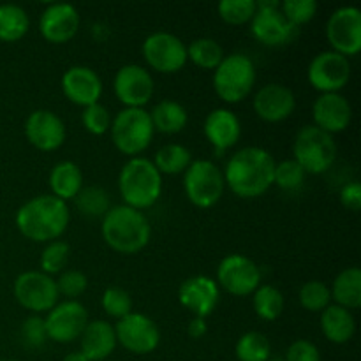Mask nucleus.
Listing matches in <instances>:
<instances>
[{"instance_id":"18","label":"nucleus","mask_w":361,"mask_h":361,"mask_svg":"<svg viewBox=\"0 0 361 361\" xmlns=\"http://www.w3.org/2000/svg\"><path fill=\"white\" fill-rule=\"evenodd\" d=\"M25 137L39 152H55L67 140V127L62 116L51 109H34L23 126Z\"/></svg>"},{"instance_id":"13","label":"nucleus","mask_w":361,"mask_h":361,"mask_svg":"<svg viewBox=\"0 0 361 361\" xmlns=\"http://www.w3.org/2000/svg\"><path fill=\"white\" fill-rule=\"evenodd\" d=\"M249 25L252 37L268 48H281V46L289 44L296 37V30H298L281 13V2L277 0L257 2L256 14Z\"/></svg>"},{"instance_id":"43","label":"nucleus","mask_w":361,"mask_h":361,"mask_svg":"<svg viewBox=\"0 0 361 361\" xmlns=\"http://www.w3.org/2000/svg\"><path fill=\"white\" fill-rule=\"evenodd\" d=\"M55 282L59 295L66 300H78L88 289L87 275L80 270H63Z\"/></svg>"},{"instance_id":"47","label":"nucleus","mask_w":361,"mask_h":361,"mask_svg":"<svg viewBox=\"0 0 361 361\" xmlns=\"http://www.w3.org/2000/svg\"><path fill=\"white\" fill-rule=\"evenodd\" d=\"M208 331V324H207V319H203V317H192V319L189 321V324H187V335H189L190 338H203L204 335H207Z\"/></svg>"},{"instance_id":"26","label":"nucleus","mask_w":361,"mask_h":361,"mask_svg":"<svg viewBox=\"0 0 361 361\" xmlns=\"http://www.w3.org/2000/svg\"><path fill=\"white\" fill-rule=\"evenodd\" d=\"M319 326L328 342L337 345L348 344L356 334L355 314L331 303L319 314Z\"/></svg>"},{"instance_id":"1","label":"nucleus","mask_w":361,"mask_h":361,"mask_svg":"<svg viewBox=\"0 0 361 361\" xmlns=\"http://www.w3.org/2000/svg\"><path fill=\"white\" fill-rule=\"evenodd\" d=\"M274 155L263 147H245L236 150L226 162V189L242 200H256L274 187L275 175Z\"/></svg>"},{"instance_id":"28","label":"nucleus","mask_w":361,"mask_h":361,"mask_svg":"<svg viewBox=\"0 0 361 361\" xmlns=\"http://www.w3.org/2000/svg\"><path fill=\"white\" fill-rule=\"evenodd\" d=\"M148 113H150L155 133L166 134V136L182 133L189 123V113L185 106L173 99H162L157 104H154V108Z\"/></svg>"},{"instance_id":"37","label":"nucleus","mask_w":361,"mask_h":361,"mask_svg":"<svg viewBox=\"0 0 361 361\" xmlns=\"http://www.w3.org/2000/svg\"><path fill=\"white\" fill-rule=\"evenodd\" d=\"M69 243L63 242V240L49 242L46 243V247L41 252V257H39V268H41L42 274L55 277V275H60L66 270L67 263H69Z\"/></svg>"},{"instance_id":"19","label":"nucleus","mask_w":361,"mask_h":361,"mask_svg":"<svg viewBox=\"0 0 361 361\" xmlns=\"http://www.w3.org/2000/svg\"><path fill=\"white\" fill-rule=\"evenodd\" d=\"M39 34L49 44H67L81 27L80 11L73 4H48L39 16Z\"/></svg>"},{"instance_id":"45","label":"nucleus","mask_w":361,"mask_h":361,"mask_svg":"<svg viewBox=\"0 0 361 361\" xmlns=\"http://www.w3.org/2000/svg\"><path fill=\"white\" fill-rule=\"evenodd\" d=\"M284 361H321V351L314 342L298 338L288 348Z\"/></svg>"},{"instance_id":"35","label":"nucleus","mask_w":361,"mask_h":361,"mask_svg":"<svg viewBox=\"0 0 361 361\" xmlns=\"http://www.w3.org/2000/svg\"><path fill=\"white\" fill-rule=\"evenodd\" d=\"M238 361H267L271 358V345L261 331H245L235 344Z\"/></svg>"},{"instance_id":"6","label":"nucleus","mask_w":361,"mask_h":361,"mask_svg":"<svg viewBox=\"0 0 361 361\" xmlns=\"http://www.w3.org/2000/svg\"><path fill=\"white\" fill-rule=\"evenodd\" d=\"M109 136L122 155L140 157L148 150L155 136L150 113L143 108H123L113 116Z\"/></svg>"},{"instance_id":"48","label":"nucleus","mask_w":361,"mask_h":361,"mask_svg":"<svg viewBox=\"0 0 361 361\" xmlns=\"http://www.w3.org/2000/svg\"><path fill=\"white\" fill-rule=\"evenodd\" d=\"M62 361H90V360H88L81 351H73L69 353V355L63 356Z\"/></svg>"},{"instance_id":"40","label":"nucleus","mask_w":361,"mask_h":361,"mask_svg":"<svg viewBox=\"0 0 361 361\" xmlns=\"http://www.w3.org/2000/svg\"><path fill=\"white\" fill-rule=\"evenodd\" d=\"M101 307L106 312V316L115 317L116 321L129 316L130 312H134L133 296L129 295V291H126L122 288H116V286L104 289V293L101 296Z\"/></svg>"},{"instance_id":"17","label":"nucleus","mask_w":361,"mask_h":361,"mask_svg":"<svg viewBox=\"0 0 361 361\" xmlns=\"http://www.w3.org/2000/svg\"><path fill=\"white\" fill-rule=\"evenodd\" d=\"M155 81L150 71L140 63H126L113 78V94L123 108H143L152 101Z\"/></svg>"},{"instance_id":"30","label":"nucleus","mask_w":361,"mask_h":361,"mask_svg":"<svg viewBox=\"0 0 361 361\" xmlns=\"http://www.w3.org/2000/svg\"><path fill=\"white\" fill-rule=\"evenodd\" d=\"M30 30V16L27 9L16 4L0 6V41L18 42Z\"/></svg>"},{"instance_id":"41","label":"nucleus","mask_w":361,"mask_h":361,"mask_svg":"<svg viewBox=\"0 0 361 361\" xmlns=\"http://www.w3.org/2000/svg\"><path fill=\"white\" fill-rule=\"evenodd\" d=\"M111 113L106 108L104 104L97 102V104H92L83 108L81 111V126L92 136H104L109 133V127H111Z\"/></svg>"},{"instance_id":"3","label":"nucleus","mask_w":361,"mask_h":361,"mask_svg":"<svg viewBox=\"0 0 361 361\" xmlns=\"http://www.w3.org/2000/svg\"><path fill=\"white\" fill-rule=\"evenodd\" d=\"M101 236L115 252L134 256L150 243L152 226L145 212L116 204L101 219Z\"/></svg>"},{"instance_id":"14","label":"nucleus","mask_w":361,"mask_h":361,"mask_svg":"<svg viewBox=\"0 0 361 361\" xmlns=\"http://www.w3.org/2000/svg\"><path fill=\"white\" fill-rule=\"evenodd\" d=\"M331 51L353 59L361 51V11L355 6H342L330 14L324 27Z\"/></svg>"},{"instance_id":"11","label":"nucleus","mask_w":361,"mask_h":361,"mask_svg":"<svg viewBox=\"0 0 361 361\" xmlns=\"http://www.w3.org/2000/svg\"><path fill=\"white\" fill-rule=\"evenodd\" d=\"M219 289L238 298L252 296L263 282L261 268L243 254H228L222 257L215 275Z\"/></svg>"},{"instance_id":"8","label":"nucleus","mask_w":361,"mask_h":361,"mask_svg":"<svg viewBox=\"0 0 361 361\" xmlns=\"http://www.w3.org/2000/svg\"><path fill=\"white\" fill-rule=\"evenodd\" d=\"M183 192L196 208L215 207L226 192L222 169L208 159H194L183 173Z\"/></svg>"},{"instance_id":"46","label":"nucleus","mask_w":361,"mask_h":361,"mask_svg":"<svg viewBox=\"0 0 361 361\" xmlns=\"http://www.w3.org/2000/svg\"><path fill=\"white\" fill-rule=\"evenodd\" d=\"M341 204L349 212H358L361 208V185L360 182H349L341 189Z\"/></svg>"},{"instance_id":"5","label":"nucleus","mask_w":361,"mask_h":361,"mask_svg":"<svg viewBox=\"0 0 361 361\" xmlns=\"http://www.w3.org/2000/svg\"><path fill=\"white\" fill-rule=\"evenodd\" d=\"M257 71L252 59L245 53H231L222 59L212 76V87L226 104H240L252 94Z\"/></svg>"},{"instance_id":"24","label":"nucleus","mask_w":361,"mask_h":361,"mask_svg":"<svg viewBox=\"0 0 361 361\" xmlns=\"http://www.w3.org/2000/svg\"><path fill=\"white\" fill-rule=\"evenodd\" d=\"M353 106L342 94H321L312 104V126L330 136L341 134L351 126Z\"/></svg>"},{"instance_id":"23","label":"nucleus","mask_w":361,"mask_h":361,"mask_svg":"<svg viewBox=\"0 0 361 361\" xmlns=\"http://www.w3.org/2000/svg\"><path fill=\"white\" fill-rule=\"evenodd\" d=\"M203 134L214 147L215 154L224 155L238 145L242 137V122L229 108H215L204 118Z\"/></svg>"},{"instance_id":"4","label":"nucleus","mask_w":361,"mask_h":361,"mask_svg":"<svg viewBox=\"0 0 361 361\" xmlns=\"http://www.w3.org/2000/svg\"><path fill=\"white\" fill-rule=\"evenodd\" d=\"M162 175L150 159L133 157L118 173V192L126 207L134 210H150L162 196Z\"/></svg>"},{"instance_id":"20","label":"nucleus","mask_w":361,"mask_h":361,"mask_svg":"<svg viewBox=\"0 0 361 361\" xmlns=\"http://www.w3.org/2000/svg\"><path fill=\"white\" fill-rule=\"evenodd\" d=\"M62 94L71 104L87 108V106L101 102L104 85L97 71L88 66H73L62 74L60 80Z\"/></svg>"},{"instance_id":"15","label":"nucleus","mask_w":361,"mask_h":361,"mask_svg":"<svg viewBox=\"0 0 361 361\" xmlns=\"http://www.w3.org/2000/svg\"><path fill=\"white\" fill-rule=\"evenodd\" d=\"M88 321H90L88 310L80 300L59 302L48 314H44L48 341L56 344H71L80 341Z\"/></svg>"},{"instance_id":"10","label":"nucleus","mask_w":361,"mask_h":361,"mask_svg":"<svg viewBox=\"0 0 361 361\" xmlns=\"http://www.w3.org/2000/svg\"><path fill=\"white\" fill-rule=\"evenodd\" d=\"M13 295L18 305L28 310L32 316L48 314L60 300L55 279L41 270H28L18 275L14 279Z\"/></svg>"},{"instance_id":"29","label":"nucleus","mask_w":361,"mask_h":361,"mask_svg":"<svg viewBox=\"0 0 361 361\" xmlns=\"http://www.w3.org/2000/svg\"><path fill=\"white\" fill-rule=\"evenodd\" d=\"M331 303L348 310H358L361 307V270L358 267L344 268L330 286Z\"/></svg>"},{"instance_id":"36","label":"nucleus","mask_w":361,"mask_h":361,"mask_svg":"<svg viewBox=\"0 0 361 361\" xmlns=\"http://www.w3.org/2000/svg\"><path fill=\"white\" fill-rule=\"evenodd\" d=\"M298 302L302 309L307 312L321 314L326 307L331 305L330 286L323 281H309L300 288Z\"/></svg>"},{"instance_id":"16","label":"nucleus","mask_w":361,"mask_h":361,"mask_svg":"<svg viewBox=\"0 0 361 361\" xmlns=\"http://www.w3.org/2000/svg\"><path fill=\"white\" fill-rule=\"evenodd\" d=\"M115 335L116 342L126 351L137 356L150 355L161 345V330L157 323L147 314L136 310L116 321Z\"/></svg>"},{"instance_id":"2","label":"nucleus","mask_w":361,"mask_h":361,"mask_svg":"<svg viewBox=\"0 0 361 361\" xmlns=\"http://www.w3.org/2000/svg\"><path fill=\"white\" fill-rule=\"evenodd\" d=\"M71 222L67 203L51 194L30 197L18 208L14 224L23 238L34 243H49L62 238Z\"/></svg>"},{"instance_id":"25","label":"nucleus","mask_w":361,"mask_h":361,"mask_svg":"<svg viewBox=\"0 0 361 361\" xmlns=\"http://www.w3.org/2000/svg\"><path fill=\"white\" fill-rule=\"evenodd\" d=\"M116 345L115 326L106 319L88 321L80 337V351L90 361H108Z\"/></svg>"},{"instance_id":"32","label":"nucleus","mask_w":361,"mask_h":361,"mask_svg":"<svg viewBox=\"0 0 361 361\" xmlns=\"http://www.w3.org/2000/svg\"><path fill=\"white\" fill-rule=\"evenodd\" d=\"M252 307L256 316L261 321H277L282 316L286 307L284 295L279 288L271 284H261L256 291L252 293Z\"/></svg>"},{"instance_id":"12","label":"nucleus","mask_w":361,"mask_h":361,"mask_svg":"<svg viewBox=\"0 0 361 361\" xmlns=\"http://www.w3.org/2000/svg\"><path fill=\"white\" fill-rule=\"evenodd\" d=\"M351 60L326 49L310 60L307 67V80L321 94H341L351 80Z\"/></svg>"},{"instance_id":"34","label":"nucleus","mask_w":361,"mask_h":361,"mask_svg":"<svg viewBox=\"0 0 361 361\" xmlns=\"http://www.w3.org/2000/svg\"><path fill=\"white\" fill-rule=\"evenodd\" d=\"M74 204L81 215L88 219H102L111 208V197L108 190L99 185H88L80 190L74 197Z\"/></svg>"},{"instance_id":"44","label":"nucleus","mask_w":361,"mask_h":361,"mask_svg":"<svg viewBox=\"0 0 361 361\" xmlns=\"http://www.w3.org/2000/svg\"><path fill=\"white\" fill-rule=\"evenodd\" d=\"M21 338L25 345L32 349H41L48 342V334H46L44 317L42 316H28L21 323Z\"/></svg>"},{"instance_id":"27","label":"nucleus","mask_w":361,"mask_h":361,"mask_svg":"<svg viewBox=\"0 0 361 361\" xmlns=\"http://www.w3.org/2000/svg\"><path fill=\"white\" fill-rule=\"evenodd\" d=\"M49 190L51 196L56 200L63 201H74V197L80 194L83 189V173L81 168L74 161H60L49 171Z\"/></svg>"},{"instance_id":"7","label":"nucleus","mask_w":361,"mask_h":361,"mask_svg":"<svg viewBox=\"0 0 361 361\" xmlns=\"http://www.w3.org/2000/svg\"><path fill=\"white\" fill-rule=\"evenodd\" d=\"M293 159L307 175H323L337 161L335 137L312 123L302 127L293 141Z\"/></svg>"},{"instance_id":"22","label":"nucleus","mask_w":361,"mask_h":361,"mask_svg":"<svg viewBox=\"0 0 361 361\" xmlns=\"http://www.w3.org/2000/svg\"><path fill=\"white\" fill-rule=\"evenodd\" d=\"M254 113L267 123L286 122L296 109V95L282 83H267L254 94Z\"/></svg>"},{"instance_id":"21","label":"nucleus","mask_w":361,"mask_h":361,"mask_svg":"<svg viewBox=\"0 0 361 361\" xmlns=\"http://www.w3.org/2000/svg\"><path fill=\"white\" fill-rule=\"evenodd\" d=\"M178 302L194 317H210L221 302V289L215 279L207 275H192L178 288Z\"/></svg>"},{"instance_id":"50","label":"nucleus","mask_w":361,"mask_h":361,"mask_svg":"<svg viewBox=\"0 0 361 361\" xmlns=\"http://www.w3.org/2000/svg\"><path fill=\"white\" fill-rule=\"evenodd\" d=\"M0 361H18V360H0Z\"/></svg>"},{"instance_id":"38","label":"nucleus","mask_w":361,"mask_h":361,"mask_svg":"<svg viewBox=\"0 0 361 361\" xmlns=\"http://www.w3.org/2000/svg\"><path fill=\"white\" fill-rule=\"evenodd\" d=\"M257 9L256 0H222L217 6L219 18L233 27L249 25Z\"/></svg>"},{"instance_id":"42","label":"nucleus","mask_w":361,"mask_h":361,"mask_svg":"<svg viewBox=\"0 0 361 361\" xmlns=\"http://www.w3.org/2000/svg\"><path fill=\"white\" fill-rule=\"evenodd\" d=\"M317 9L319 6L316 0H284L281 2V13L295 28L310 23L316 18Z\"/></svg>"},{"instance_id":"31","label":"nucleus","mask_w":361,"mask_h":361,"mask_svg":"<svg viewBox=\"0 0 361 361\" xmlns=\"http://www.w3.org/2000/svg\"><path fill=\"white\" fill-rule=\"evenodd\" d=\"M192 161V152L180 143L164 145L162 148H159L155 157L152 159V162H154V166L162 176L183 175Z\"/></svg>"},{"instance_id":"9","label":"nucleus","mask_w":361,"mask_h":361,"mask_svg":"<svg viewBox=\"0 0 361 361\" xmlns=\"http://www.w3.org/2000/svg\"><path fill=\"white\" fill-rule=\"evenodd\" d=\"M141 55L148 71L176 74L187 66V44L171 32H152L141 44Z\"/></svg>"},{"instance_id":"33","label":"nucleus","mask_w":361,"mask_h":361,"mask_svg":"<svg viewBox=\"0 0 361 361\" xmlns=\"http://www.w3.org/2000/svg\"><path fill=\"white\" fill-rule=\"evenodd\" d=\"M224 56L226 53L222 46L212 37H197L187 44V60L203 71L214 73Z\"/></svg>"},{"instance_id":"39","label":"nucleus","mask_w":361,"mask_h":361,"mask_svg":"<svg viewBox=\"0 0 361 361\" xmlns=\"http://www.w3.org/2000/svg\"><path fill=\"white\" fill-rule=\"evenodd\" d=\"M305 178L307 173L303 171V168L295 159H284L275 166L274 185L286 190V192H296V190L302 189Z\"/></svg>"},{"instance_id":"49","label":"nucleus","mask_w":361,"mask_h":361,"mask_svg":"<svg viewBox=\"0 0 361 361\" xmlns=\"http://www.w3.org/2000/svg\"><path fill=\"white\" fill-rule=\"evenodd\" d=\"M267 361H284V358H268Z\"/></svg>"}]
</instances>
